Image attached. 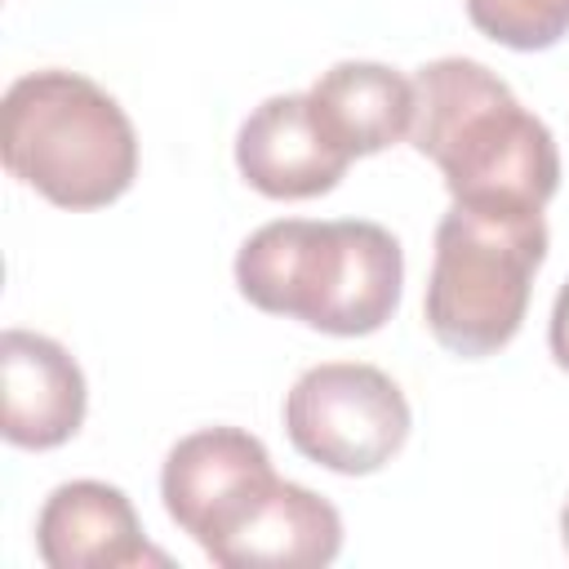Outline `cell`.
<instances>
[{"mask_svg": "<svg viewBox=\"0 0 569 569\" xmlns=\"http://www.w3.org/2000/svg\"><path fill=\"white\" fill-rule=\"evenodd\" d=\"M276 480L267 445L240 427H200L182 436L160 471L169 520L200 542V551Z\"/></svg>", "mask_w": 569, "mask_h": 569, "instance_id": "8992f818", "label": "cell"}, {"mask_svg": "<svg viewBox=\"0 0 569 569\" xmlns=\"http://www.w3.org/2000/svg\"><path fill=\"white\" fill-rule=\"evenodd\" d=\"M560 538H565V551H569V498H565V507H560Z\"/></svg>", "mask_w": 569, "mask_h": 569, "instance_id": "5bb4252c", "label": "cell"}, {"mask_svg": "<svg viewBox=\"0 0 569 569\" xmlns=\"http://www.w3.org/2000/svg\"><path fill=\"white\" fill-rule=\"evenodd\" d=\"M547 342H551V356L556 365L569 373V280L560 284L556 293V307H551V325H547Z\"/></svg>", "mask_w": 569, "mask_h": 569, "instance_id": "4fadbf2b", "label": "cell"}, {"mask_svg": "<svg viewBox=\"0 0 569 569\" xmlns=\"http://www.w3.org/2000/svg\"><path fill=\"white\" fill-rule=\"evenodd\" d=\"M4 169L58 209H102L138 178V133L124 107L80 71L44 67L4 89Z\"/></svg>", "mask_w": 569, "mask_h": 569, "instance_id": "3957f363", "label": "cell"}, {"mask_svg": "<svg viewBox=\"0 0 569 569\" xmlns=\"http://www.w3.org/2000/svg\"><path fill=\"white\" fill-rule=\"evenodd\" d=\"M338 551V507L280 476L204 547V556L222 569H316L333 565Z\"/></svg>", "mask_w": 569, "mask_h": 569, "instance_id": "ba28073f", "label": "cell"}, {"mask_svg": "<svg viewBox=\"0 0 569 569\" xmlns=\"http://www.w3.org/2000/svg\"><path fill=\"white\" fill-rule=\"evenodd\" d=\"M351 156L320 129L307 93L258 102L236 133L240 178L271 200H311L338 187Z\"/></svg>", "mask_w": 569, "mask_h": 569, "instance_id": "52a82bcc", "label": "cell"}, {"mask_svg": "<svg viewBox=\"0 0 569 569\" xmlns=\"http://www.w3.org/2000/svg\"><path fill=\"white\" fill-rule=\"evenodd\" d=\"M36 551L49 569H133L169 565L142 533V520L124 489L107 480L58 485L36 516Z\"/></svg>", "mask_w": 569, "mask_h": 569, "instance_id": "30bf717a", "label": "cell"}, {"mask_svg": "<svg viewBox=\"0 0 569 569\" xmlns=\"http://www.w3.org/2000/svg\"><path fill=\"white\" fill-rule=\"evenodd\" d=\"M236 284L267 316H289L333 338H365L400 307L405 253L387 227L365 218H280L240 244Z\"/></svg>", "mask_w": 569, "mask_h": 569, "instance_id": "7a4b0ae2", "label": "cell"}, {"mask_svg": "<svg viewBox=\"0 0 569 569\" xmlns=\"http://www.w3.org/2000/svg\"><path fill=\"white\" fill-rule=\"evenodd\" d=\"M409 142L453 200L542 209L560 187L551 129L476 58H436L413 76Z\"/></svg>", "mask_w": 569, "mask_h": 569, "instance_id": "6da1fadb", "label": "cell"}, {"mask_svg": "<svg viewBox=\"0 0 569 569\" xmlns=\"http://www.w3.org/2000/svg\"><path fill=\"white\" fill-rule=\"evenodd\" d=\"M467 18L480 36L533 53L569 36V0H467Z\"/></svg>", "mask_w": 569, "mask_h": 569, "instance_id": "7c38bea8", "label": "cell"}, {"mask_svg": "<svg viewBox=\"0 0 569 569\" xmlns=\"http://www.w3.org/2000/svg\"><path fill=\"white\" fill-rule=\"evenodd\" d=\"M542 258V209L453 200L436 227V258L422 298L431 338L462 360L502 351L520 333Z\"/></svg>", "mask_w": 569, "mask_h": 569, "instance_id": "277c9868", "label": "cell"}, {"mask_svg": "<svg viewBox=\"0 0 569 569\" xmlns=\"http://www.w3.org/2000/svg\"><path fill=\"white\" fill-rule=\"evenodd\" d=\"M307 102L320 129L356 160L387 151L413 129V80L387 62H333L311 89Z\"/></svg>", "mask_w": 569, "mask_h": 569, "instance_id": "8fae6325", "label": "cell"}, {"mask_svg": "<svg viewBox=\"0 0 569 569\" xmlns=\"http://www.w3.org/2000/svg\"><path fill=\"white\" fill-rule=\"evenodd\" d=\"M0 431L18 449H58L84 422V373L76 356L31 329L0 333Z\"/></svg>", "mask_w": 569, "mask_h": 569, "instance_id": "9c48e42d", "label": "cell"}, {"mask_svg": "<svg viewBox=\"0 0 569 569\" xmlns=\"http://www.w3.org/2000/svg\"><path fill=\"white\" fill-rule=\"evenodd\" d=\"M409 400L373 365L329 360L298 373L284 396V431L302 458L338 476L382 471L409 440Z\"/></svg>", "mask_w": 569, "mask_h": 569, "instance_id": "5b68a950", "label": "cell"}]
</instances>
